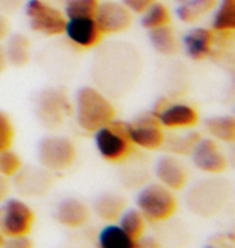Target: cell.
<instances>
[{
	"mask_svg": "<svg viewBox=\"0 0 235 248\" xmlns=\"http://www.w3.org/2000/svg\"><path fill=\"white\" fill-rule=\"evenodd\" d=\"M142 68L141 53L126 42L113 41L98 50L92 76L110 95H124L136 84Z\"/></svg>",
	"mask_w": 235,
	"mask_h": 248,
	"instance_id": "1",
	"label": "cell"
},
{
	"mask_svg": "<svg viewBox=\"0 0 235 248\" xmlns=\"http://www.w3.org/2000/svg\"><path fill=\"white\" fill-rule=\"evenodd\" d=\"M116 118L110 98L97 87L86 86L76 95V120L84 131L95 132Z\"/></svg>",
	"mask_w": 235,
	"mask_h": 248,
	"instance_id": "2",
	"label": "cell"
},
{
	"mask_svg": "<svg viewBox=\"0 0 235 248\" xmlns=\"http://www.w3.org/2000/svg\"><path fill=\"white\" fill-rule=\"evenodd\" d=\"M231 197V186L222 179H206L195 184L187 193L188 210L198 216L218 215Z\"/></svg>",
	"mask_w": 235,
	"mask_h": 248,
	"instance_id": "3",
	"label": "cell"
},
{
	"mask_svg": "<svg viewBox=\"0 0 235 248\" xmlns=\"http://www.w3.org/2000/svg\"><path fill=\"white\" fill-rule=\"evenodd\" d=\"M95 145L105 161L123 163L134 152V143L126 129V121L114 120L95 131Z\"/></svg>",
	"mask_w": 235,
	"mask_h": 248,
	"instance_id": "4",
	"label": "cell"
},
{
	"mask_svg": "<svg viewBox=\"0 0 235 248\" xmlns=\"http://www.w3.org/2000/svg\"><path fill=\"white\" fill-rule=\"evenodd\" d=\"M137 210L147 222H163L171 219L177 211V198L174 190L163 184L145 186L137 195Z\"/></svg>",
	"mask_w": 235,
	"mask_h": 248,
	"instance_id": "5",
	"label": "cell"
},
{
	"mask_svg": "<svg viewBox=\"0 0 235 248\" xmlns=\"http://www.w3.org/2000/svg\"><path fill=\"white\" fill-rule=\"evenodd\" d=\"M76 145L63 136H46L39 142L37 158L42 168L52 172L66 171L76 161Z\"/></svg>",
	"mask_w": 235,
	"mask_h": 248,
	"instance_id": "6",
	"label": "cell"
},
{
	"mask_svg": "<svg viewBox=\"0 0 235 248\" xmlns=\"http://www.w3.org/2000/svg\"><path fill=\"white\" fill-rule=\"evenodd\" d=\"M36 222L32 208L21 198H7L0 203V232L5 239L29 235Z\"/></svg>",
	"mask_w": 235,
	"mask_h": 248,
	"instance_id": "7",
	"label": "cell"
},
{
	"mask_svg": "<svg viewBox=\"0 0 235 248\" xmlns=\"http://www.w3.org/2000/svg\"><path fill=\"white\" fill-rule=\"evenodd\" d=\"M24 12L29 28L42 36H58L64 32L66 16L62 10L52 7L44 0H28L24 2Z\"/></svg>",
	"mask_w": 235,
	"mask_h": 248,
	"instance_id": "8",
	"label": "cell"
},
{
	"mask_svg": "<svg viewBox=\"0 0 235 248\" xmlns=\"http://www.w3.org/2000/svg\"><path fill=\"white\" fill-rule=\"evenodd\" d=\"M127 134L131 137L134 147H141L145 150H158L161 148L166 132L158 115L155 111H147L137 115L134 120L126 123Z\"/></svg>",
	"mask_w": 235,
	"mask_h": 248,
	"instance_id": "9",
	"label": "cell"
},
{
	"mask_svg": "<svg viewBox=\"0 0 235 248\" xmlns=\"http://www.w3.org/2000/svg\"><path fill=\"white\" fill-rule=\"evenodd\" d=\"M71 111L66 95L58 89H46L41 92L36 105V115L39 123L47 129H55L64 121L66 115Z\"/></svg>",
	"mask_w": 235,
	"mask_h": 248,
	"instance_id": "10",
	"label": "cell"
},
{
	"mask_svg": "<svg viewBox=\"0 0 235 248\" xmlns=\"http://www.w3.org/2000/svg\"><path fill=\"white\" fill-rule=\"evenodd\" d=\"M100 31L103 34H119L127 31L132 26V12L123 2L116 0H103L100 2L97 13H95Z\"/></svg>",
	"mask_w": 235,
	"mask_h": 248,
	"instance_id": "11",
	"label": "cell"
},
{
	"mask_svg": "<svg viewBox=\"0 0 235 248\" xmlns=\"http://www.w3.org/2000/svg\"><path fill=\"white\" fill-rule=\"evenodd\" d=\"M15 190L21 197H42L48 192L53 182V172L46 168L37 166H21L19 171L13 176Z\"/></svg>",
	"mask_w": 235,
	"mask_h": 248,
	"instance_id": "12",
	"label": "cell"
},
{
	"mask_svg": "<svg viewBox=\"0 0 235 248\" xmlns=\"http://www.w3.org/2000/svg\"><path fill=\"white\" fill-rule=\"evenodd\" d=\"M190 156L195 168L206 174H221L227 170V158L214 139L200 137Z\"/></svg>",
	"mask_w": 235,
	"mask_h": 248,
	"instance_id": "13",
	"label": "cell"
},
{
	"mask_svg": "<svg viewBox=\"0 0 235 248\" xmlns=\"http://www.w3.org/2000/svg\"><path fill=\"white\" fill-rule=\"evenodd\" d=\"M64 34L74 46L81 48H94L103 41L105 34L100 31L95 18H71L66 21Z\"/></svg>",
	"mask_w": 235,
	"mask_h": 248,
	"instance_id": "14",
	"label": "cell"
},
{
	"mask_svg": "<svg viewBox=\"0 0 235 248\" xmlns=\"http://www.w3.org/2000/svg\"><path fill=\"white\" fill-rule=\"evenodd\" d=\"M158 120L164 129H192L198 124V111L187 103H166L157 111Z\"/></svg>",
	"mask_w": 235,
	"mask_h": 248,
	"instance_id": "15",
	"label": "cell"
},
{
	"mask_svg": "<svg viewBox=\"0 0 235 248\" xmlns=\"http://www.w3.org/2000/svg\"><path fill=\"white\" fill-rule=\"evenodd\" d=\"M155 174L163 186L171 190H181L188 181V170L186 163L174 155H164L157 161Z\"/></svg>",
	"mask_w": 235,
	"mask_h": 248,
	"instance_id": "16",
	"label": "cell"
},
{
	"mask_svg": "<svg viewBox=\"0 0 235 248\" xmlns=\"http://www.w3.org/2000/svg\"><path fill=\"white\" fill-rule=\"evenodd\" d=\"M55 219L64 227L78 229V227L86 226L91 219V208L82 200L66 197L58 203L57 210H55Z\"/></svg>",
	"mask_w": 235,
	"mask_h": 248,
	"instance_id": "17",
	"label": "cell"
},
{
	"mask_svg": "<svg viewBox=\"0 0 235 248\" xmlns=\"http://www.w3.org/2000/svg\"><path fill=\"white\" fill-rule=\"evenodd\" d=\"M184 50L190 60L202 62L211 55L216 36L214 31L206 28H193L184 36Z\"/></svg>",
	"mask_w": 235,
	"mask_h": 248,
	"instance_id": "18",
	"label": "cell"
},
{
	"mask_svg": "<svg viewBox=\"0 0 235 248\" xmlns=\"http://www.w3.org/2000/svg\"><path fill=\"white\" fill-rule=\"evenodd\" d=\"M127 206L126 198L118 193H103L94 200L92 210L105 222H116Z\"/></svg>",
	"mask_w": 235,
	"mask_h": 248,
	"instance_id": "19",
	"label": "cell"
},
{
	"mask_svg": "<svg viewBox=\"0 0 235 248\" xmlns=\"http://www.w3.org/2000/svg\"><path fill=\"white\" fill-rule=\"evenodd\" d=\"M148 39H150L152 47L155 48V52H158L159 55L172 57L179 52V41L176 37L174 29L169 26V24L150 29Z\"/></svg>",
	"mask_w": 235,
	"mask_h": 248,
	"instance_id": "20",
	"label": "cell"
},
{
	"mask_svg": "<svg viewBox=\"0 0 235 248\" xmlns=\"http://www.w3.org/2000/svg\"><path fill=\"white\" fill-rule=\"evenodd\" d=\"M5 53H7V60L10 64H13L16 68L26 66L29 60H31V44H29V39L21 32L12 34L7 41Z\"/></svg>",
	"mask_w": 235,
	"mask_h": 248,
	"instance_id": "21",
	"label": "cell"
},
{
	"mask_svg": "<svg viewBox=\"0 0 235 248\" xmlns=\"http://www.w3.org/2000/svg\"><path fill=\"white\" fill-rule=\"evenodd\" d=\"M204 129L216 140L232 143L235 140V118L231 115L211 116L204 121Z\"/></svg>",
	"mask_w": 235,
	"mask_h": 248,
	"instance_id": "22",
	"label": "cell"
},
{
	"mask_svg": "<svg viewBox=\"0 0 235 248\" xmlns=\"http://www.w3.org/2000/svg\"><path fill=\"white\" fill-rule=\"evenodd\" d=\"M98 245L102 248H137L139 244L132 240L121 226L110 224L105 226L98 234Z\"/></svg>",
	"mask_w": 235,
	"mask_h": 248,
	"instance_id": "23",
	"label": "cell"
},
{
	"mask_svg": "<svg viewBox=\"0 0 235 248\" xmlns=\"http://www.w3.org/2000/svg\"><path fill=\"white\" fill-rule=\"evenodd\" d=\"M235 29V0H221L213 16L214 32H232Z\"/></svg>",
	"mask_w": 235,
	"mask_h": 248,
	"instance_id": "24",
	"label": "cell"
},
{
	"mask_svg": "<svg viewBox=\"0 0 235 248\" xmlns=\"http://www.w3.org/2000/svg\"><path fill=\"white\" fill-rule=\"evenodd\" d=\"M119 226L132 240L139 244L147 231V219L139 210H124L123 215L119 216Z\"/></svg>",
	"mask_w": 235,
	"mask_h": 248,
	"instance_id": "25",
	"label": "cell"
},
{
	"mask_svg": "<svg viewBox=\"0 0 235 248\" xmlns=\"http://www.w3.org/2000/svg\"><path fill=\"white\" fill-rule=\"evenodd\" d=\"M198 132H187V134H171L169 137H164L163 145L171 155H190L195 147V143L200 140Z\"/></svg>",
	"mask_w": 235,
	"mask_h": 248,
	"instance_id": "26",
	"label": "cell"
},
{
	"mask_svg": "<svg viewBox=\"0 0 235 248\" xmlns=\"http://www.w3.org/2000/svg\"><path fill=\"white\" fill-rule=\"evenodd\" d=\"M169 23H171V12H169V8L166 5L158 2V0L145 10L141 18L142 28L148 29V31L153 28L164 26V24H169Z\"/></svg>",
	"mask_w": 235,
	"mask_h": 248,
	"instance_id": "27",
	"label": "cell"
},
{
	"mask_svg": "<svg viewBox=\"0 0 235 248\" xmlns=\"http://www.w3.org/2000/svg\"><path fill=\"white\" fill-rule=\"evenodd\" d=\"M100 0H66L64 2V16L71 18H94L97 13Z\"/></svg>",
	"mask_w": 235,
	"mask_h": 248,
	"instance_id": "28",
	"label": "cell"
},
{
	"mask_svg": "<svg viewBox=\"0 0 235 248\" xmlns=\"http://www.w3.org/2000/svg\"><path fill=\"white\" fill-rule=\"evenodd\" d=\"M23 166L21 158L16 152H13L12 148L0 152V174L13 177L19 171V168Z\"/></svg>",
	"mask_w": 235,
	"mask_h": 248,
	"instance_id": "29",
	"label": "cell"
},
{
	"mask_svg": "<svg viewBox=\"0 0 235 248\" xmlns=\"http://www.w3.org/2000/svg\"><path fill=\"white\" fill-rule=\"evenodd\" d=\"M15 140V126L7 113L0 111V152L12 148Z\"/></svg>",
	"mask_w": 235,
	"mask_h": 248,
	"instance_id": "30",
	"label": "cell"
},
{
	"mask_svg": "<svg viewBox=\"0 0 235 248\" xmlns=\"http://www.w3.org/2000/svg\"><path fill=\"white\" fill-rule=\"evenodd\" d=\"M219 0H188V5L195 10V13L198 15L200 18L203 16V15L209 13L211 10L216 8Z\"/></svg>",
	"mask_w": 235,
	"mask_h": 248,
	"instance_id": "31",
	"label": "cell"
},
{
	"mask_svg": "<svg viewBox=\"0 0 235 248\" xmlns=\"http://www.w3.org/2000/svg\"><path fill=\"white\" fill-rule=\"evenodd\" d=\"M176 13H177L179 19H181L182 23H187V24H193V23H197L200 19L198 15L195 13V10L190 7L187 2L186 3H179Z\"/></svg>",
	"mask_w": 235,
	"mask_h": 248,
	"instance_id": "32",
	"label": "cell"
},
{
	"mask_svg": "<svg viewBox=\"0 0 235 248\" xmlns=\"http://www.w3.org/2000/svg\"><path fill=\"white\" fill-rule=\"evenodd\" d=\"M155 2H157V0H123V3L126 5L132 13H137V15H142L145 10Z\"/></svg>",
	"mask_w": 235,
	"mask_h": 248,
	"instance_id": "33",
	"label": "cell"
},
{
	"mask_svg": "<svg viewBox=\"0 0 235 248\" xmlns=\"http://www.w3.org/2000/svg\"><path fill=\"white\" fill-rule=\"evenodd\" d=\"M5 245L16 247V248H29V247H32V242L29 240L28 235H19V237H10V239H5Z\"/></svg>",
	"mask_w": 235,
	"mask_h": 248,
	"instance_id": "34",
	"label": "cell"
},
{
	"mask_svg": "<svg viewBox=\"0 0 235 248\" xmlns=\"http://www.w3.org/2000/svg\"><path fill=\"white\" fill-rule=\"evenodd\" d=\"M24 2H26V0H0V12L5 15L13 13V12H16Z\"/></svg>",
	"mask_w": 235,
	"mask_h": 248,
	"instance_id": "35",
	"label": "cell"
},
{
	"mask_svg": "<svg viewBox=\"0 0 235 248\" xmlns=\"http://www.w3.org/2000/svg\"><path fill=\"white\" fill-rule=\"evenodd\" d=\"M10 190H12V182H10V177L0 174V203L5 202L10 195Z\"/></svg>",
	"mask_w": 235,
	"mask_h": 248,
	"instance_id": "36",
	"label": "cell"
},
{
	"mask_svg": "<svg viewBox=\"0 0 235 248\" xmlns=\"http://www.w3.org/2000/svg\"><path fill=\"white\" fill-rule=\"evenodd\" d=\"M10 34V21L7 18V15L0 12V41L7 39Z\"/></svg>",
	"mask_w": 235,
	"mask_h": 248,
	"instance_id": "37",
	"label": "cell"
},
{
	"mask_svg": "<svg viewBox=\"0 0 235 248\" xmlns=\"http://www.w3.org/2000/svg\"><path fill=\"white\" fill-rule=\"evenodd\" d=\"M8 64V60H7V53H5V48L0 46V73L5 71V68H7Z\"/></svg>",
	"mask_w": 235,
	"mask_h": 248,
	"instance_id": "38",
	"label": "cell"
},
{
	"mask_svg": "<svg viewBox=\"0 0 235 248\" xmlns=\"http://www.w3.org/2000/svg\"><path fill=\"white\" fill-rule=\"evenodd\" d=\"M5 245V235L0 232V247H3Z\"/></svg>",
	"mask_w": 235,
	"mask_h": 248,
	"instance_id": "39",
	"label": "cell"
},
{
	"mask_svg": "<svg viewBox=\"0 0 235 248\" xmlns=\"http://www.w3.org/2000/svg\"><path fill=\"white\" fill-rule=\"evenodd\" d=\"M176 2H179V3H186V2H188V0H176Z\"/></svg>",
	"mask_w": 235,
	"mask_h": 248,
	"instance_id": "40",
	"label": "cell"
}]
</instances>
